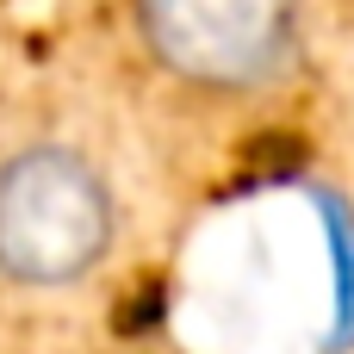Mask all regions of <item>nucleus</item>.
Masks as SVG:
<instances>
[{
	"instance_id": "nucleus-2",
	"label": "nucleus",
	"mask_w": 354,
	"mask_h": 354,
	"mask_svg": "<svg viewBox=\"0 0 354 354\" xmlns=\"http://www.w3.org/2000/svg\"><path fill=\"white\" fill-rule=\"evenodd\" d=\"M143 56L187 93H268L305 44V0H131Z\"/></svg>"
},
{
	"instance_id": "nucleus-1",
	"label": "nucleus",
	"mask_w": 354,
	"mask_h": 354,
	"mask_svg": "<svg viewBox=\"0 0 354 354\" xmlns=\"http://www.w3.org/2000/svg\"><path fill=\"white\" fill-rule=\"evenodd\" d=\"M118 249V193L75 143H25L0 162V280L68 292Z\"/></svg>"
}]
</instances>
